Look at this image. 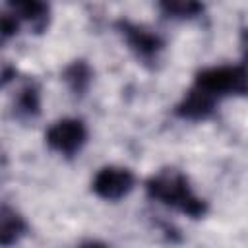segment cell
Here are the masks:
<instances>
[{
  "label": "cell",
  "instance_id": "6da1fadb",
  "mask_svg": "<svg viewBox=\"0 0 248 248\" xmlns=\"http://www.w3.org/2000/svg\"><path fill=\"white\" fill-rule=\"evenodd\" d=\"M145 192L151 200L172 207L192 219H200L207 213V202L194 194L186 174L176 169H165L153 174L145 182Z\"/></svg>",
  "mask_w": 248,
  "mask_h": 248
},
{
  "label": "cell",
  "instance_id": "7a4b0ae2",
  "mask_svg": "<svg viewBox=\"0 0 248 248\" xmlns=\"http://www.w3.org/2000/svg\"><path fill=\"white\" fill-rule=\"evenodd\" d=\"M194 85L217 99L229 95H248V68L244 64L211 66L198 72Z\"/></svg>",
  "mask_w": 248,
  "mask_h": 248
},
{
  "label": "cell",
  "instance_id": "3957f363",
  "mask_svg": "<svg viewBox=\"0 0 248 248\" xmlns=\"http://www.w3.org/2000/svg\"><path fill=\"white\" fill-rule=\"evenodd\" d=\"M45 141L52 151L64 157H72L85 145L87 128L79 118H60L46 130Z\"/></svg>",
  "mask_w": 248,
  "mask_h": 248
},
{
  "label": "cell",
  "instance_id": "277c9868",
  "mask_svg": "<svg viewBox=\"0 0 248 248\" xmlns=\"http://www.w3.org/2000/svg\"><path fill=\"white\" fill-rule=\"evenodd\" d=\"M134 184H136V178L130 169L108 165L97 170V174L91 180V190L101 200L118 202L134 190Z\"/></svg>",
  "mask_w": 248,
  "mask_h": 248
},
{
  "label": "cell",
  "instance_id": "5b68a950",
  "mask_svg": "<svg viewBox=\"0 0 248 248\" xmlns=\"http://www.w3.org/2000/svg\"><path fill=\"white\" fill-rule=\"evenodd\" d=\"M122 39L126 41L128 48L138 56V60L141 62H153L157 60L159 52L163 50L165 43L163 39L153 33L151 29L143 27V25H138V23H132L128 19H120L116 23Z\"/></svg>",
  "mask_w": 248,
  "mask_h": 248
},
{
  "label": "cell",
  "instance_id": "8992f818",
  "mask_svg": "<svg viewBox=\"0 0 248 248\" xmlns=\"http://www.w3.org/2000/svg\"><path fill=\"white\" fill-rule=\"evenodd\" d=\"M217 101H219L217 97H213L207 91L192 85V89L176 105L174 112H176V116H180L184 120H205L213 114Z\"/></svg>",
  "mask_w": 248,
  "mask_h": 248
},
{
  "label": "cell",
  "instance_id": "52a82bcc",
  "mask_svg": "<svg viewBox=\"0 0 248 248\" xmlns=\"http://www.w3.org/2000/svg\"><path fill=\"white\" fill-rule=\"evenodd\" d=\"M10 12L27 23L35 33H41L48 25V2L46 0H8Z\"/></svg>",
  "mask_w": 248,
  "mask_h": 248
},
{
  "label": "cell",
  "instance_id": "ba28073f",
  "mask_svg": "<svg viewBox=\"0 0 248 248\" xmlns=\"http://www.w3.org/2000/svg\"><path fill=\"white\" fill-rule=\"evenodd\" d=\"M27 232V223L25 219L12 207L4 205L0 211V244L2 246H12L19 242Z\"/></svg>",
  "mask_w": 248,
  "mask_h": 248
},
{
  "label": "cell",
  "instance_id": "9c48e42d",
  "mask_svg": "<svg viewBox=\"0 0 248 248\" xmlns=\"http://www.w3.org/2000/svg\"><path fill=\"white\" fill-rule=\"evenodd\" d=\"M159 12L169 19H196L203 14V0H157Z\"/></svg>",
  "mask_w": 248,
  "mask_h": 248
},
{
  "label": "cell",
  "instance_id": "30bf717a",
  "mask_svg": "<svg viewBox=\"0 0 248 248\" xmlns=\"http://www.w3.org/2000/svg\"><path fill=\"white\" fill-rule=\"evenodd\" d=\"M62 79L66 81V85L74 95H83L93 81V70L85 60H74L64 68Z\"/></svg>",
  "mask_w": 248,
  "mask_h": 248
},
{
  "label": "cell",
  "instance_id": "8fae6325",
  "mask_svg": "<svg viewBox=\"0 0 248 248\" xmlns=\"http://www.w3.org/2000/svg\"><path fill=\"white\" fill-rule=\"evenodd\" d=\"M14 108H16V114L19 118H35L41 112V93L33 81L25 83L17 91Z\"/></svg>",
  "mask_w": 248,
  "mask_h": 248
},
{
  "label": "cell",
  "instance_id": "7c38bea8",
  "mask_svg": "<svg viewBox=\"0 0 248 248\" xmlns=\"http://www.w3.org/2000/svg\"><path fill=\"white\" fill-rule=\"evenodd\" d=\"M17 27H19V19L12 12L4 14V17H2V35L4 37L14 35V33H17Z\"/></svg>",
  "mask_w": 248,
  "mask_h": 248
},
{
  "label": "cell",
  "instance_id": "4fadbf2b",
  "mask_svg": "<svg viewBox=\"0 0 248 248\" xmlns=\"http://www.w3.org/2000/svg\"><path fill=\"white\" fill-rule=\"evenodd\" d=\"M240 45H242V56H244V60H246V64H248V29L242 33Z\"/></svg>",
  "mask_w": 248,
  "mask_h": 248
}]
</instances>
